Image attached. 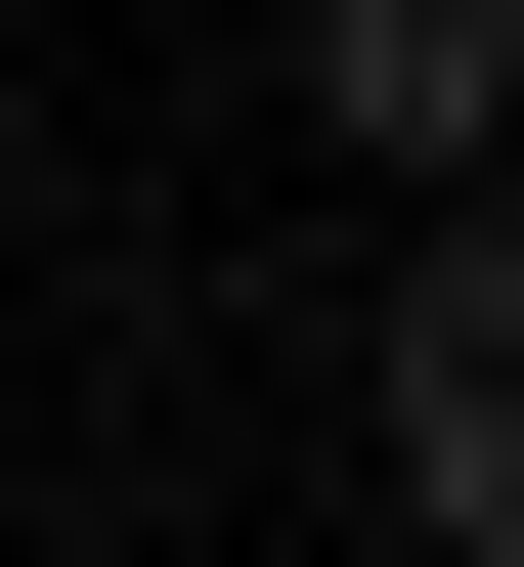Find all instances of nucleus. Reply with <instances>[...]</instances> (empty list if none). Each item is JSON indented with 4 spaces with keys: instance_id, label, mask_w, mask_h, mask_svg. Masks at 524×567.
<instances>
[{
    "instance_id": "f257e3e1",
    "label": "nucleus",
    "mask_w": 524,
    "mask_h": 567,
    "mask_svg": "<svg viewBox=\"0 0 524 567\" xmlns=\"http://www.w3.org/2000/svg\"><path fill=\"white\" fill-rule=\"evenodd\" d=\"M393 524H524V306H481V262L393 306Z\"/></svg>"
},
{
    "instance_id": "f03ea898",
    "label": "nucleus",
    "mask_w": 524,
    "mask_h": 567,
    "mask_svg": "<svg viewBox=\"0 0 524 567\" xmlns=\"http://www.w3.org/2000/svg\"><path fill=\"white\" fill-rule=\"evenodd\" d=\"M306 87H350L393 175H481V87H524V0H306Z\"/></svg>"
}]
</instances>
